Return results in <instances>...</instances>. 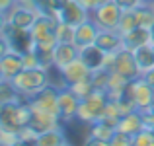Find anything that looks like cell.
<instances>
[{"label":"cell","mask_w":154,"mask_h":146,"mask_svg":"<svg viewBox=\"0 0 154 146\" xmlns=\"http://www.w3.org/2000/svg\"><path fill=\"white\" fill-rule=\"evenodd\" d=\"M59 74H60V78H63L64 86H70V84H74V82H80V80L90 78L92 70L84 64V60L78 56V59H74L72 62H68L64 68H60Z\"/></svg>","instance_id":"cell-12"},{"label":"cell","mask_w":154,"mask_h":146,"mask_svg":"<svg viewBox=\"0 0 154 146\" xmlns=\"http://www.w3.org/2000/svg\"><path fill=\"white\" fill-rule=\"evenodd\" d=\"M10 51H12V47H10V43H8V39L4 37V35H0V59Z\"/></svg>","instance_id":"cell-41"},{"label":"cell","mask_w":154,"mask_h":146,"mask_svg":"<svg viewBox=\"0 0 154 146\" xmlns=\"http://www.w3.org/2000/svg\"><path fill=\"white\" fill-rule=\"evenodd\" d=\"M109 144L111 146H133V136L123 131H115V135H113Z\"/></svg>","instance_id":"cell-36"},{"label":"cell","mask_w":154,"mask_h":146,"mask_svg":"<svg viewBox=\"0 0 154 146\" xmlns=\"http://www.w3.org/2000/svg\"><path fill=\"white\" fill-rule=\"evenodd\" d=\"M113 2L119 4L121 10H137V8H140L143 4H146L144 0H113Z\"/></svg>","instance_id":"cell-38"},{"label":"cell","mask_w":154,"mask_h":146,"mask_svg":"<svg viewBox=\"0 0 154 146\" xmlns=\"http://www.w3.org/2000/svg\"><path fill=\"white\" fill-rule=\"evenodd\" d=\"M144 2H148V4H154V0H144Z\"/></svg>","instance_id":"cell-49"},{"label":"cell","mask_w":154,"mask_h":146,"mask_svg":"<svg viewBox=\"0 0 154 146\" xmlns=\"http://www.w3.org/2000/svg\"><path fill=\"white\" fill-rule=\"evenodd\" d=\"M22 59H23V68H37V66H41V60H39V55H37V51H35V47L29 49V51H23Z\"/></svg>","instance_id":"cell-34"},{"label":"cell","mask_w":154,"mask_h":146,"mask_svg":"<svg viewBox=\"0 0 154 146\" xmlns=\"http://www.w3.org/2000/svg\"><path fill=\"white\" fill-rule=\"evenodd\" d=\"M109 76H111V70L107 68H98V70H92V82H94V88L100 92H107V84H109Z\"/></svg>","instance_id":"cell-28"},{"label":"cell","mask_w":154,"mask_h":146,"mask_svg":"<svg viewBox=\"0 0 154 146\" xmlns=\"http://www.w3.org/2000/svg\"><path fill=\"white\" fill-rule=\"evenodd\" d=\"M29 125L37 132H45V131H51V129L63 127V121H60V117L57 115V113H49V111H43V109L31 107V121H29Z\"/></svg>","instance_id":"cell-14"},{"label":"cell","mask_w":154,"mask_h":146,"mask_svg":"<svg viewBox=\"0 0 154 146\" xmlns=\"http://www.w3.org/2000/svg\"><path fill=\"white\" fill-rule=\"evenodd\" d=\"M31 121V107L27 99L14 101V103L2 105V115H0V125L8 131H20L27 127Z\"/></svg>","instance_id":"cell-3"},{"label":"cell","mask_w":154,"mask_h":146,"mask_svg":"<svg viewBox=\"0 0 154 146\" xmlns=\"http://www.w3.org/2000/svg\"><path fill=\"white\" fill-rule=\"evenodd\" d=\"M6 16H8V23H12V26H16V27H22V29H29L35 23L39 12L35 10V8H29V6H26V4H22L18 0V4H16Z\"/></svg>","instance_id":"cell-10"},{"label":"cell","mask_w":154,"mask_h":146,"mask_svg":"<svg viewBox=\"0 0 154 146\" xmlns=\"http://www.w3.org/2000/svg\"><path fill=\"white\" fill-rule=\"evenodd\" d=\"M59 23V20L55 16H43L39 14L35 23L29 27V35L31 41H33L35 47L41 49H55L57 41V33H55V26Z\"/></svg>","instance_id":"cell-4"},{"label":"cell","mask_w":154,"mask_h":146,"mask_svg":"<svg viewBox=\"0 0 154 146\" xmlns=\"http://www.w3.org/2000/svg\"><path fill=\"white\" fill-rule=\"evenodd\" d=\"M80 59L84 60V64H86L90 70H98V68L103 66L105 51L94 43V45H88V47L80 49Z\"/></svg>","instance_id":"cell-21"},{"label":"cell","mask_w":154,"mask_h":146,"mask_svg":"<svg viewBox=\"0 0 154 146\" xmlns=\"http://www.w3.org/2000/svg\"><path fill=\"white\" fill-rule=\"evenodd\" d=\"M74 27L72 23H66V22H59L55 26V33H57V41L60 43H72L74 41Z\"/></svg>","instance_id":"cell-30"},{"label":"cell","mask_w":154,"mask_h":146,"mask_svg":"<svg viewBox=\"0 0 154 146\" xmlns=\"http://www.w3.org/2000/svg\"><path fill=\"white\" fill-rule=\"evenodd\" d=\"M2 132H4V129H2V125H0V144H2Z\"/></svg>","instance_id":"cell-47"},{"label":"cell","mask_w":154,"mask_h":146,"mask_svg":"<svg viewBox=\"0 0 154 146\" xmlns=\"http://www.w3.org/2000/svg\"><path fill=\"white\" fill-rule=\"evenodd\" d=\"M20 70H23L22 53L10 51L0 59V76H2V80H12Z\"/></svg>","instance_id":"cell-17"},{"label":"cell","mask_w":154,"mask_h":146,"mask_svg":"<svg viewBox=\"0 0 154 146\" xmlns=\"http://www.w3.org/2000/svg\"><path fill=\"white\" fill-rule=\"evenodd\" d=\"M150 43L154 45V23H152V27H150Z\"/></svg>","instance_id":"cell-45"},{"label":"cell","mask_w":154,"mask_h":146,"mask_svg":"<svg viewBox=\"0 0 154 146\" xmlns=\"http://www.w3.org/2000/svg\"><path fill=\"white\" fill-rule=\"evenodd\" d=\"M111 72L127 78L129 82L137 80L139 76H143L140 70H139V66H137V60H135L133 51H127V49H123V47H121L119 51H115V60H113Z\"/></svg>","instance_id":"cell-6"},{"label":"cell","mask_w":154,"mask_h":146,"mask_svg":"<svg viewBox=\"0 0 154 146\" xmlns=\"http://www.w3.org/2000/svg\"><path fill=\"white\" fill-rule=\"evenodd\" d=\"M0 115H2V103H0Z\"/></svg>","instance_id":"cell-50"},{"label":"cell","mask_w":154,"mask_h":146,"mask_svg":"<svg viewBox=\"0 0 154 146\" xmlns=\"http://www.w3.org/2000/svg\"><path fill=\"white\" fill-rule=\"evenodd\" d=\"M103 2H107V0H96V4H98V6H100V4H103Z\"/></svg>","instance_id":"cell-48"},{"label":"cell","mask_w":154,"mask_h":146,"mask_svg":"<svg viewBox=\"0 0 154 146\" xmlns=\"http://www.w3.org/2000/svg\"><path fill=\"white\" fill-rule=\"evenodd\" d=\"M59 88L60 86L47 84L41 92H37L35 96L27 97V103H29L31 107H35V109H43V111L57 113V115H59Z\"/></svg>","instance_id":"cell-7"},{"label":"cell","mask_w":154,"mask_h":146,"mask_svg":"<svg viewBox=\"0 0 154 146\" xmlns=\"http://www.w3.org/2000/svg\"><path fill=\"white\" fill-rule=\"evenodd\" d=\"M57 18H59V22H66V23H72V26H78V23L90 20L92 14L82 4L76 2V0H66V4L59 10Z\"/></svg>","instance_id":"cell-11"},{"label":"cell","mask_w":154,"mask_h":146,"mask_svg":"<svg viewBox=\"0 0 154 146\" xmlns=\"http://www.w3.org/2000/svg\"><path fill=\"white\" fill-rule=\"evenodd\" d=\"M98 33H100V27L96 26L94 20H86V22L78 23V26L74 27V45L78 49H84L88 45H94L96 39H98Z\"/></svg>","instance_id":"cell-15"},{"label":"cell","mask_w":154,"mask_h":146,"mask_svg":"<svg viewBox=\"0 0 154 146\" xmlns=\"http://www.w3.org/2000/svg\"><path fill=\"white\" fill-rule=\"evenodd\" d=\"M113 101L117 103L121 115H125V113H131V111H135V109H137V103L133 101V97L129 96V92H125L123 96H119L117 99H113Z\"/></svg>","instance_id":"cell-33"},{"label":"cell","mask_w":154,"mask_h":146,"mask_svg":"<svg viewBox=\"0 0 154 146\" xmlns=\"http://www.w3.org/2000/svg\"><path fill=\"white\" fill-rule=\"evenodd\" d=\"M2 144L4 146L22 144V140H20V132L18 131H8V129H4V132H2Z\"/></svg>","instance_id":"cell-37"},{"label":"cell","mask_w":154,"mask_h":146,"mask_svg":"<svg viewBox=\"0 0 154 146\" xmlns=\"http://www.w3.org/2000/svg\"><path fill=\"white\" fill-rule=\"evenodd\" d=\"M144 129V123H143V111L140 109H135L131 113H125L121 115L119 123H117V131H123L127 135H137V132Z\"/></svg>","instance_id":"cell-20"},{"label":"cell","mask_w":154,"mask_h":146,"mask_svg":"<svg viewBox=\"0 0 154 146\" xmlns=\"http://www.w3.org/2000/svg\"><path fill=\"white\" fill-rule=\"evenodd\" d=\"M143 78H144V80H146V82H148V84H150V86L154 88V68H150V70H146V72H144V74H143Z\"/></svg>","instance_id":"cell-43"},{"label":"cell","mask_w":154,"mask_h":146,"mask_svg":"<svg viewBox=\"0 0 154 146\" xmlns=\"http://www.w3.org/2000/svg\"><path fill=\"white\" fill-rule=\"evenodd\" d=\"M68 88H70V90H72L76 96L80 97V99H84V97L92 96V94L96 92V88H94V82H92V78H86V80H80V82H74V84H70Z\"/></svg>","instance_id":"cell-31"},{"label":"cell","mask_w":154,"mask_h":146,"mask_svg":"<svg viewBox=\"0 0 154 146\" xmlns=\"http://www.w3.org/2000/svg\"><path fill=\"white\" fill-rule=\"evenodd\" d=\"M121 37H123V49H127V51H135V49L150 43V29L139 26V27H135V29L123 33Z\"/></svg>","instance_id":"cell-18"},{"label":"cell","mask_w":154,"mask_h":146,"mask_svg":"<svg viewBox=\"0 0 154 146\" xmlns=\"http://www.w3.org/2000/svg\"><path fill=\"white\" fill-rule=\"evenodd\" d=\"M35 2V8H37L39 14L43 16H55L59 14V10L66 4V0H33ZM59 20V18H57Z\"/></svg>","instance_id":"cell-26"},{"label":"cell","mask_w":154,"mask_h":146,"mask_svg":"<svg viewBox=\"0 0 154 146\" xmlns=\"http://www.w3.org/2000/svg\"><path fill=\"white\" fill-rule=\"evenodd\" d=\"M6 26H8V16L0 12V35L4 33V29H6Z\"/></svg>","instance_id":"cell-44"},{"label":"cell","mask_w":154,"mask_h":146,"mask_svg":"<svg viewBox=\"0 0 154 146\" xmlns=\"http://www.w3.org/2000/svg\"><path fill=\"white\" fill-rule=\"evenodd\" d=\"M96 45L102 47L105 53H115L123 47V37L117 29H100Z\"/></svg>","instance_id":"cell-19"},{"label":"cell","mask_w":154,"mask_h":146,"mask_svg":"<svg viewBox=\"0 0 154 146\" xmlns=\"http://www.w3.org/2000/svg\"><path fill=\"white\" fill-rule=\"evenodd\" d=\"M117 127L105 123V121H96L90 125V131L86 136V144H98V146H107L115 135Z\"/></svg>","instance_id":"cell-13"},{"label":"cell","mask_w":154,"mask_h":146,"mask_svg":"<svg viewBox=\"0 0 154 146\" xmlns=\"http://www.w3.org/2000/svg\"><path fill=\"white\" fill-rule=\"evenodd\" d=\"M135 14H137V20H139V26L150 29L154 23V4H148V2L143 4L140 8L135 10Z\"/></svg>","instance_id":"cell-27"},{"label":"cell","mask_w":154,"mask_h":146,"mask_svg":"<svg viewBox=\"0 0 154 146\" xmlns=\"http://www.w3.org/2000/svg\"><path fill=\"white\" fill-rule=\"evenodd\" d=\"M16 4H18V0H0V12H2V14H8Z\"/></svg>","instance_id":"cell-40"},{"label":"cell","mask_w":154,"mask_h":146,"mask_svg":"<svg viewBox=\"0 0 154 146\" xmlns=\"http://www.w3.org/2000/svg\"><path fill=\"white\" fill-rule=\"evenodd\" d=\"M35 144L37 146H64V144H68V138L64 135V129L57 127V129H51V131L39 132Z\"/></svg>","instance_id":"cell-22"},{"label":"cell","mask_w":154,"mask_h":146,"mask_svg":"<svg viewBox=\"0 0 154 146\" xmlns=\"http://www.w3.org/2000/svg\"><path fill=\"white\" fill-rule=\"evenodd\" d=\"M107 103H109L107 92L96 90L92 96L80 99L78 113H76V121L88 125V127H90L92 123H96V121H102V117L105 115V109H107Z\"/></svg>","instance_id":"cell-2"},{"label":"cell","mask_w":154,"mask_h":146,"mask_svg":"<svg viewBox=\"0 0 154 146\" xmlns=\"http://www.w3.org/2000/svg\"><path fill=\"white\" fill-rule=\"evenodd\" d=\"M133 55H135V60H137V66H139L140 74H144L146 70L154 68V45L152 43L135 49Z\"/></svg>","instance_id":"cell-23"},{"label":"cell","mask_w":154,"mask_h":146,"mask_svg":"<svg viewBox=\"0 0 154 146\" xmlns=\"http://www.w3.org/2000/svg\"><path fill=\"white\" fill-rule=\"evenodd\" d=\"M133 146H154V132L140 129L137 135H133Z\"/></svg>","instance_id":"cell-32"},{"label":"cell","mask_w":154,"mask_h":146,"mask_svg":"<svg viewBox=\"0 0 154 146\" xmlns=\"http://www.w3.org/2000/svg\"><path fill=\"white\" fill-rule=\"evenodd\" d=\"M135 27H139V20H137L135 10H123V16H121V22H119L117 31L123 35V33H127V31L135 29Z\"/></svg>","instance_id":"cell-29"},{"label":"cell","mask_w":154,"mask_h":146,"mask_svg":"<svg viewBox=\"0 0 154 146\" xmlns=\"http://www.w3.org/2000/svg\"><path fill=\"white\" fill-rule=\"evenodd\" d=\"M18 132H20V140H22V144H35V142H37L39 132L35 131L31 125H27V127L20 129Z\"/></svg>","instance_id":"cell-35"},{"label":"cell","mask_w":154,"mask_h":146,"mask_svg":"<svg viewBox=\"0 0 154 146\" xmlns=\"http://www.w3.org/2000/svg\"><path fill=\"white\" fill-rule=\"evenodd\" d=\"M80 56V49L74 45V43H57L55 49H53V66L57 70L64 68L68 62H72L74 59Z\"/></svg>","instance_id":"cell-16"},{"label":"cell","mask_w":154,"mask_h":146,"mask_svg":"<svg viewBox=\"0 0 154 146\" xmlns=\"http://www.w3.org/2000/svg\"><path fill=\"white\" fill-rule=\"evenodd\" d=\"M76 2H78V4H82V6L86 8V10L90 12V14H92V12L96 10V8H98V4H96V0H76Z\"/></svg>","instance_id":"cell-42"},{"label":"cell","mask_w":154,"mask_h":146,"mask_svg":"<svg viewBox=\"0 0 154 146\" xmlns=\"http://www.w3.org/2000/svg\"><path fill=\"white\" fill-rule=\"evenodd\" d=\"M78 105H80V97L74 94L68 86H60L59 88V115L63 125L70 123L76 119V113H78Z\"/></svg>","instance_id":"cell-8"},{"label":"cell","mask_w":154,"mask_h":146,"mask_svg":"<svg viewBox=\"0 0 154 146\" xmlns=\"http://www.w3.org/2000/svg\"><path fill=\"white\" fill-rule=\"evenodd\" d=\"M127 92H129V96L133 97V101L137 103V109L146 111V109L150 107V103L154 99V88L143 78V76H139V78L133 80V82H129Z\"/></svg>","instance_id":"cell-9"},{"label":"cell","mask_w":154,"mask_h":146,"mask_svg":"<svg viewBox=\"0 0 154 146\" xmlns=\"http://www.w3.org/2000/svg\"><path fill=\"white\" fill-rule=\"evenodd\" d=\"M121 16H123V10L113 0H107V2L100 4L92 12V20L96 22V26L100 29H117L119 22H121Z\"/></svg>","instance_id":"cell-5"},{"label":"cell","mask_w":154,"mask_h":146,"mask_svg":"<svg viewBox=\"0 0 154 146\" xmlns=\"http://www.w3.org/2000/svg\"><path fill=\"white\" fill-rule=\"evenodd\" d=\"M12 84L16 86V90L20 92L23 97H31L35 96L37 92H41L47 84H51L49 80V70L43 66H37V68H23L20 70L18 74L12 78Z\"/></svg>","instance_id":"cell-1"},{"label":"cell","mask_w":154,"mask_h":146,"mask_svg":"<svg viewBox=\"0 0 154 146\" xmlns=\"http://www.w3.org/2000/svg\"><path fill=\"white\" fill-rule=\"evenodd\" d=\"M0 82H2V76H0Z\"/></svg>","instance_id":"cell-51"},{"label":"cell","mask_w":154,"mask_h":146,"mask_svg":"<svg viewBox=\"0 0 154 146\" xmlns=\"http://www.w3.org/2000/svg\"><path fill=\"white\" fill-rule=\"evenodd\" d=\"M129 88V80L123 78V76L115 74V72H111V76H109V84H107V96L109 99H117L119 96H123L125 92H127Z\"/></svg>","instance_id":"cell-24"},{"label":"cell","mask_w":154,"mask_h":146,"mask_svg":"<svg viewBox=\"0 0 154 146\" xmlns=\"http://www.w3.org/2000/svg\"><path fill=\"white\" fill-rule=\"evenodd\" d=\"M143 123H144V129L154 132V113L150 111H143Z\"/></svg>","instance_id":"cell-39"},{"label":"cell","mask_w":154,"mask_h":146,"mask_svg":"<svg viewBox=\"0 0 154 146\" xmlns=\"http://www.w3.org/2000/svg\"><path fill=\"white\" fill-rule=\"evenodd\" d=\"M146 111H150V113H154V99H152V103H150V107L146 109Z\"/></svg>","instance_id":"cell-46"},{"label":"cell","mask_w":154,"mask_h":146,"mask_svg":"<svg viewBox=\"0 0 154 146\" xmlns=\"http://www.w3.org/2000/svg\"><path fill=\"white\" fill-rule=\"evenodd\" d=\"M22 99H26V97L16 90L12 80H2V82H0V103L2 105L14 103V101H22Z\"/></svg>","instance_id":"cell-25"}]
</instances>
